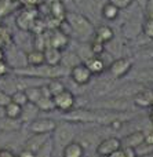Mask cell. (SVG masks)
Here are the masks:
<instances>
[{"mask_svg": "<svg viewBox=\"0 0 153 157\" xmlns=\"http://www.w3.org/2000/svg\"><path fill=\"white\" fill-rule=\"evenodd\" d=\"M68 69L63 66H51V65H40V66H24V68L13 69V73L15 76H22V77H36L41 78V80H52V78H61L66 76Z\"/></svg>", "mask_w": 153, "mask_h": 157, "instance_id": "cell-1", "label": "cell"}, {"mask_svg": "<svg viewBox=\"0 0 153 157\" xmlns=\"http://www.w3.org/2000/svg\"><path fill=\"white\" fill-rule=\"evenodd\" d=\"M65 21L69 24L72 30V36H76L79 40H86L94 35V29L91 21L83 14H76V13H66Z\"/></svg>", "mask_w": 153, "mask_h": 157, "instance_id": "cell-2", "label": "cell"}, {"mask_svg": "<svg viewBox=\"0 0 153 157\" xmlns=\"http://www.w3.org/2000/svg\"><path fill=\"white\" fill-rule=\"evenodd\" d=\"M134 102L130 98L120 97H108L102 101H97L93 103V109L95 110H106V112H126L134 108Z\"/></svg>", "mask_w": 153, "mask_h": 157, "instance_id": "cell-3", "label": "cell"}, {"mask_svg": "<svg viewBox=\"0 0 153 157\" xmlns=\"http://www.w3.org/2000/svg\"><path fill=\"white\" fill-rule=\"evenodd\" d=\"M52 134H54V145L59 150H62L66 145L73 142L75 138H76V131L68 123L57 124V128H55V131Z\"/></svg>", "mask_w": 153, "mask_h": 157, "instance_id": "cell-4", "label": "cell"}, {"mask_svg": "<svg viewBox=\"0 0 153 157\" xmlns=\"http://www.w3.org/2000/svg\"><path fill=\"white\" fill-rule=\"evenodd\" d=\"M63 120L71 123H98L99 113L91 109H72L63 113Z\"/></svg>", "mask_w": 153, "mask_h": 157, "instance_id": "cell-5", "label": "cell"}, {"mask_svg": "<svg viewBox=\"0 0 153 157\" xmlns=\"http://www.w3.org/2000/svg\"><path fill=\"white\" fill-rule=\"evenodd\" d=\"M55 103V109H58L62 113H66V112L75 109L76 106V97L72 91H69L68 88H65L62 92H59L58 95L52 97Z\"/></svg>", "mask_w": 153, "mask_h": 157, "instance_id": "cell-6", "label": "cell"}, {"mask_svg": "<svg viewBox=\"0 0 153 157\" xmlns=\"http://www.w3.org/2000/svg\"><path fill=\"white\" fill-rule=\"evenodd\" d=\"M132 68V59L127 57H121L117 59L112 61L109 65V73L113 78H121L124 77Z\"/></svg>", "mask_w": 153, "mask_h": 157, "instance_id": "cell-7", "label": "cell"}, {"mask_svg": "<svg viewBox=\"0 0 153 157\" xmlns=\"http://www.w3.org/2000/svg\"><path fill=\"white\" fill-rule=\"evenodd\" d=\"M121 149V141L116 136L102 139L97 146V155L99 157H110Z\"/></svg>", "mask_w": 153, "mask_h": 157, "instance_id": "cell-8", "label": "cell"}, {"mask_svg": "<svg viewBox=\"0 0 153 157\" xmlns=\"http://www.w3.org/2000/svg\"><path fill=\"white\" fill-rule=\"evenodd\" d=\"M57 128V121L48 117L44 119H35L29 123V131L32 134H52Z\"/></svg>", "mask_w": 153, "mask_h": 157, "instance_id": "cell-9", "label": "cell"}, {"mask_svg": "<svg viewBox=\"0 0 153 157\" xmlns=\"http://www.w3.org/2000/svg\"><path fill=\"white\" fill-rule=\"evenodd\" d=\"M69 76H71L72 81L77 86H86L91 81L93 73L88 71V68L86 66V63L80 62L79 65L73 66V68L69 71Z\"/></svg>", "mask_w": 153, "mask_h": 157, "instance_id": "cell-10", "label": "cell"}, {"mask_svg": "<svg viewBox=\"0 0 153 157\" xmlns=\"http://www.w3.org/2000/svg\"><path fill=\"white\" fill-rule=\"evenodd\" d=\"M36 14H37V11H36L35 7H33V8L25 7L24 10L21 11V14L17 17V25H18V26L21 28L22 30H29V29H32V26H33V24H35V21L37 19Z\"/></svg>", "mask_w": 153, "mask_h": 157, "instance_id": "cell-11", "label": "cell"}, {"mask_svg": "<svg viewBox=\"0 0 153 157\" xmlns=\"http://www.w3.org/2000/svg\"><path fill=\"white\" fill-rule=\"evenodd\" d=\"M69 43V36H66L65 33H62L59 29H54L51 32H48V37L46 40V47L51 46V47H55V48L61 50L62 51Z\"/></svg>", "mask_w": 153, "mask_h": 157, "instance_id": "cell-12", "label": "cell"}, {"mask_svg": "<svg viewBox=\"0 0 153 157\" xmlns=\"http://www.w3.org/2000/svg\"><path fill=\"white\" fill-rule=\"evenodd\" d=\"M143 90V87L141 84H124L120 88L113 90L109 94V97H120V98H130L135 97L138 92H141Z\"/></svg>", "mask_w": 153, "mask_h": 157, "instance_id": "cell-13", "label": "cell"}, {"mask_svg": "<svg viewBox=\"0 0 153 157\" xmlns=\"http://www.w3.org/2000/svg\"><path fill=\"white\" fill-rule=\"evenodd\" d=\"M50 135H51V134H33V136H30V138L25 142L24 147L37 153L39 150L47 144V141L50 139Z\"/></svg>", "mask_w": 153, "mask_h": 157, "instance_id": "cell-14", "label": "cell"}, {"mask_svg": "<svg viewBox=\"0 0 153 157\" xmlns=\"http://www.w3.org/2000/svg\"><path fill=\"white\" fill-rule=\"evenodd\" d=\"M120 141H121V147H131V149H135V147L140 146V145L145 141V132H143V131H135V132H131L127 136H124Z\"/></svg>", "mask_w": 153, "mask_h": 157, "instance_id": "cell-15", "label": "cell"}, {"mask_svg": "<svg viewBox=\"0 0 153 157\" xmlns=\"http://www.w3.org/2000/svg\"><path fill=\"white\" fill-rule=\"evenodd\" d=\"M115 37V33H113V29L110 26H106V25H99L94 29V39L101 43L106 44L110 43Z\"/></svg>", "mask_w": 153, "mask_h": 157, "instance_id": "cell-16", "label": "cell"}, {"mask_svg": "<svg viewBox=\"0 0 153 157\" xmlns=\"http://www.w3.org/2000/svg\"><path fill=\"white\" fill-rule=\"evenodd\" d=\"M84 153H86L84 146L77 141H73V142H71V144H68L61 150L62 157H84Z\"/></svg>", "mask_w": 153, "mask_h": 157, "instance_id": "cell-17", "label": "cell"}, {"mask_svg": "<svg viewBox=\"0 0 153 157\" xmlns=\"http://www.w3.org/2000/svg\"><path fill=\"white\" fill-rule=\"evenodd\" d=\"M43 51H44V61H46L47 65H51V66L61 65V59H62V51L61 50L48 46Z\"/></svg>", "mask_w": 153, "mask_h": 157, "instance_id": "cell-18", "label": "cell"}, {"mask_svg": "<svg viewBox=\"0 0 153 157\" xmlns=\"http://www.w3.org/2000/svg\"><path fill=\"white\" fill-rule=\"evenodd\" d=\"M39 109L35 103L32 102H28L26 105L22 106V113H21V117H19V121L24 124V123H32L35 119H37V114H39Z\"/></svg>", "mask_w": 153, "mask_h": 157, "instance_id": "cell-19", "label": "cell"}, {"mask_svg": "<svg viewBox=\"0 0 153 157\" xmlns=\"http://www.w3.org/2000/svg\"><path fill=\"white\" fill-rule=\"evenodd\" d=\"M132 102H134V105L138 106V108H151L153 105V91H149V90L143 88L142 91L135 95Z\"/></svg>", "mask_w": 153, "mask_h": 157, "instance_id": "cell-20", "label": "cell"}, {"mask_svg": "<svg viewBox=\"0 0 153 157\" xmlns=\"http://www.w3.org/2000/svg\"><path fill=\"white\" fill-rule=\"evenodd\" d=\"M83 63H86V66L93 75H101L106 69V63L102 59V57H91Z\"/></svg>", "mask_w": 153, "mask_h": 157, "instance_id": "cell-21", "label": "cell"}, {"mask_svg": "<svg viewBox=\"0 0 153 157\" xmlns=\"http://www.w3.org/2000/svg\"><path fill=\"white\" fill-rule=\"evenodd\" d=\"M25 57H26L28 66H40L46 63V61H44V51H41V50H36V48L29 50V51H26Z\"/></svg>", "mask_w": 153, "mask_h": 157, "instance_id": "cell-22", "label": "cell"}, {"mask_svg": "<svg viewBox=\"0 0 153 157\" xmlns=\"http://www.w3.org/2000/svg\"><path fill=\"white\" fill-rule=\"evenodd\" d=\"M4 109V116L6 119H10V120H19L21 117V113H22V106L17 105L14 102H8L6 106H3Z\"/></svg>", "mask_w": 153, "mask_h": 157, "instance_id": "cell-23", "label": "cell"}, {"mask_svg": "<svg viewBox=\"0 0 153 157\" xmlns=\"http://www.w3.org/2000/svg\"><path fill=\"white\" fill-rule=\"evenodd\" d=\"M119 14H120V10H119L116 6H113L112 3H105L104 6H102L101 8V15L102 18L108 19V21H115L116 18L119 17Z\"/></svg>", "mask_w": 153, "mask_h": 157, "instance_id": "cell-24", "label": "cell"}, {"mask_svg": "<svg viewBox=\"0 0 153 157\" xmlns=\"http://www.w3.org/2000/svg\"><path fill=\"white\" fill-rule=\"evenodd\" d=\"M80 63V57L75 52H66L63 54L62 52V59H61V66H63L65 69L71 71L73 66L79 65Z\"/></svg>", "mask_w": 153, "mask_h": 157, "instance_id": "cell-25", "label": "cell"}, {"mask_svg": "<svg viewBox=\"0 0 153 157\" xmlns=\"http://www.w3.org/2000/svg\"><path fill=\"white\" fill-rule=\"evenodd\" d=\"M18 7L15 0H0V19L10 15Z\"/></svg>", "mask_w": 153, "mask_h": 157, "instance_id": "cell-26", "label": "cell"}, {"mask_svg": "<svg viewBox=\"0 0 153 157\" xmlns=\"http://www.w3.org/2000/svg\"><path fill=\"white\" fill-rule=\"evenodd\" d=\"M40 112H52L55 110V103L52 97H41L37 102L35 103Z\"/></svg>", "mask_w": 153, "mask_h": 157, "instance_id": "cell-27", "label": "cell"}, {"mask_svg": "<svg viewBox=\"0 0 153 157\" xmlns=\"http://www.w3.org/2000/svg\"><path fill=\"white\" fill-rule=\"evenodd\" d=\"M46 86H47V88H48L51 97H55V95H58L59 92H62L63 90L66 88L65 84H63L59 78H52V80H48Z\"/></svg>", "mask_w": 153, "mask_h": 157, "instance_id": "cell-28", "label": "cell"}, {"mask_svg": "<svg viewBox=\"0 0 153 157\" xmlns=\"http://www.w3.org/2000/svg\"><path fill=\"white\" fill-rule=\"evenodd\" d=\"M25 94L28 97V101L32 103H36L41 97H43V91H41V86L40 87H28L26 90H24Z\"/></svg>", "mask_w": 153, "mask_h": 157, "instance_id": "cell-29", "label": "cell"}, {"mask_svg": "<svg viewBox=\"0 0 153 157\" xmlns=\"http://www.w3.org/2000/svg\"><path fill=\"white\" fill-rule=\"evenodd\" d=\"M10 101L14 103H17V105H19V106H24L29 102L24 90H17V91H14L13 94H10Z\"/></svg>", "mask_w": 153, "mask_h": 157, "instance_id": "cell-30", "label": "cell"}, {"mask_svg": "<svg viewBox=\"0 0 153 157\" xmlns=\"http://www.w3.org/2000/svg\"><path fill=\"white\" fill-rule=\"evenodd\" d=\"M135 155L137 157H148V156H152L153 155V145L151 144H146L145 141L140 145V146L135 147Z\"/></svg>", "mask_w": 153, "mask_h": 157, "instance_id": "cell-31", "label": "cell"}, {"mask_svg": "<svg viewBox=\"0 0 153 157\" xmlns=\"http://www.w3.org/2000/svg\"><path fill=\"white\" fill-rule=\"evenodd\" d=\"M90 51H91V54H93L94 57H101L106 50H105V44L104 43H101V41L93 39V41L90 43Z\"/></svg>", "mask_w": 153, "mask_h": 157, "instance_id": "cell-32", "label": "cell"}, {"mask_svg": "<svg viewBox=\"0 0 153 157\" xmlns=\"http://www.w3.org/2000/svg\"><path fill=\"white\" fill-rule=\"evenodd\" d=\"M142 32L148 39L153 40V19H145L142 24Z\"/></svg>", "mask_w": 153, "mask_h": 157, "instance_id": "cell-33", "label": "cell"}, {"mask_svg": "<svg viewBox=\"0 0 153 157\" xmlns=\"http://www.w3.org/2000/svg\"><path fill=\"white\" fill-rule=\"evenodd\" d=\"M110 157H137V155H135V150L131 147H121L119 152H116Z\"/></svg>", "mask_w": 153, "mask_h": 157, "instance_id": "cell-34", "label": "cell"}, {"mask_svg": "<svg viewBox=\"0 0 153 157\" xmlns=\"http://www.w3.org/2000/svg\"><path fill=\"white\" fill-rule=\"evenodd\" d=\"M13 72V68L10 66V63L7 62V61H0V78L8 76V75Z\"/></svg>", "mask_w": 153, "mask_h": 157, "instance_id": "cell-35", "label": "cell"}, {"mask_svg": "<svg viewBox=\"0 0 153 157\" xmlns=\"http://www.w3.org/2000/svg\"><path fill=\"white\" fill-rule=\"evenodd\" d=\"M108 2L112 3L113 6H116L119 10H126V8H128L132 4L134 0H108Z\"/></svg>", "mask_w": 153, "mask_h": 157, "instance_id": "cell-36", "label": "cell"}, {"mask_svg": "<svg viewBox=\"0 0 153 157\" xmlns=\"http://www.w3.org/2000/svg\"><path fill=\"white\" fill-rule=\"evenodd\" d=\"M10 102V95H8V92H6L4 90L0 88V106H6L7 103Z\"/></svg>", "mask_w": 153, "mask_h": 157, "instance_id": "cell-37", "label": "cell"}, {"mask_svg": "<svg viewBox=\"0 0 153 157\" xmlns=\"http://www.w3.org/2000/svg\"><path fill=\"white\" fill-rule=\"evenodd\" d=\"M19 3H21L24 7H28V8H33L36 7L37 4H40L41 0H18Z\"/></svg>", "mask_w": 153, "mask_h": 157, "instance_id": "cell-38", "label": "cell"}, {"mask_svg": "<svg viewBox=\"0 0 153 157\" xmlns=\"http://www.w3.org/2000/svg\"><path fill=\"white\" fill-rule=\"evenodd\" d=\"M17 157H36V153L32 152V150H29V149L22 147V149L19 150V153L17 155Z\"/></svg>", "mask_w": 153, "mask_h": 157, "instance_id": "cell-39", "label": "cell"}, {"mask_svg": "<svg viewBox=\"0 0 153 157\" xmlns=\"http://www.w3.org/2000/svg\"><path fill=\"white\" fill-rule=\"evenodd\" d=\"M146 19H153V0L146 3Z\"/></svg>", "mask_w": 153, "mask_h": 157, "instance_id": "cell-40", "label": "cell"}, {"mask_svg": "<svg viewBox=\"0 0 153 157\" xmlns=\"http://www.w3.org/2000/svg\"><path fill=\"white\" fill-rule=\"evenodd\" d=\"M0 157H17V155H14V152L10 149L0 147Z\"/></svg>", "mask_w": 153, "mask_h": 157, "instance_id": "cell-41", "label": "cell"}, {"mask_svg": "<svg viewBox=\"0 0 153 157\" xmlns=\"http://www.w3.org/2000/svg\"><path fill=\"white\" fill-rule=\"evenodd\" d=\"M145 142H146V144L153 145V131H152V132H148V134L145 132Z\"/></svg>", "mask_w": 153, "mask_h": 157, "instance_id": "cell-42", "label": "cell"}, {"mask_svg": "<svg viewBox=\"0 0 153 157\" xmlns=\"http://www.w3.org/2000/svg\"><path fill=\"white\" fill-rule=\"evenodd\" d=\"M58 2H62V0H43V3H46L48 6H52L54 3H58Z\"/></svg>", "mask_w": 153, "mask_h": 157, "instance_id": "cell-43", "label": "cell"}, {"mask_svg": "<svg viewBox=\"0 0 153 157\" xmlns=\"http://www.w3.org/2000/svg\"><path fill=\"white\" fill-rule=\"evenodd\" d=\"M6 59V52L3 48H0V61H4Z\"/></svg>", "mask_w": 153, "mask_h": 157, "instance_id": "cell-44", "label": "cell"}, {"mask_svg": "<svg viewBox=\"0 0 153 157\" xmlns=\"http://www.w3.org/2000/svg\"><path fill=\"white\" fill-rule=\"evenodd\" d=\"M149 119H151L152 124H153V106H151V112H149Z\"/></svg>", "mask_w": 153, "mask_h": 157, "instance_id": "cell-45", "label": "cell"}, {"mask_svg": "<svg viewBox=\"0 0 153 157\" xmlns=\"http://www.w3.org/2000/svg\"><path fill=\"white\" fill-rule=\"evenodd\" d=\"M75 3H76V6H82L84 2H87V0H73Z\"/></svg>", "mask_w": 153, "mask_h": 157, "instance_id": "cell-46", "label": "cell"}, {"mask_svg": "<svg viewBox=\"0 0 153 157\" xmlns=\"http://www.w3.org/2000/svg\"><path fill=\"white\" fill-rule=\"evenodd\" d=\"M0 26H2V21H0Z\"/></svg>", "mask_w": 153, "mask_h": 157, "instance_id": "cell-47", "label": "cell"}, {"mask_svg": "<svg viewBox=\"0 0 153 157\" xmlns=\"http://www.w3.org/2000/svg\"><path fill=\"white\" fill-rule=\"evenodd\" d=\"M15 2H17V0H15Z\"/></svg>", "mask_w": 153, "mask_h": 157, "instance_id": "cell-48", "label": "cell"}]
</instances>
